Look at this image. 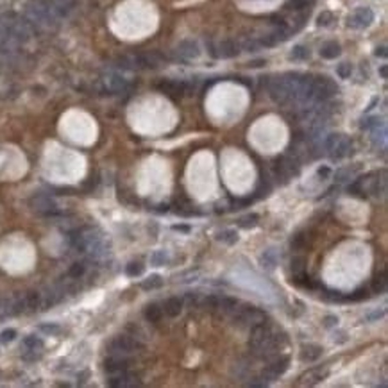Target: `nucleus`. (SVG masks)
Wrapping results in <instances>:
<instances>
[{"label":"nucleus","instance_id":"f257e3e1","mask_svg":"<svg viewBox=\"0 0 388 388\" xmlns=\"http://www.w3.org/2000/svg\"><path fill=\"white\" fill-rule=\"evenodd\" d=\"M70 243L77 252L89 256L91 259H104L109 254V241L97 228H82L74 231L70 234Z\"/></svg>","mask_w":388,"mask_h":388},{"label":"nucleus","instance_id":"f03ea898","mask_svg":"<svg viewBox=\"0 0 388 388\" xmlns=\"http://www.w3.org/2000/svg\"><path fill=\"white\" fill-rule=\"evenodd\" d=\"M286 344L285 333L274 329L268 322H263L259 326L252 327L249 340L250 353L258 358H270L277 353V349H281Z\"/></svg>","mask_w":388,"mask_h":388},{"label":"nucleus","instance_id":"7ed1b4c3","mask_svg":"<svg viewBox=\"0 0 388 388\" xmlns=\"http://www.w3.org/2000/svg\"><path fill=\"white\" fill-rule=\"evenodd\" d=\"M231 317L234 324H238L240 327H249V329L267 322V313L263 310L254 308V306H240V303L234 308Z\"/></svg>","mask_w":388,"mask_h":388},{"label":"nucleus","instance_id":"20e7f679","mask_svg":"<svg viewBox=\"0 0 388 388\" xmlns=\"http://www.w3.org/2000/svg\"><path fill=\"white\" fill-rule=\"evenodd\" d=\"M324 149H326L327 156L333 161L344 159L353 152V142L347 138L345 134H329L324 142Z\"/></svg>","mask_w":388,"mask_h":388},{"label":"nucleus","instance_id":"39448f33","mask_svg":"<svg viewBox=\"0 0 388 388\" xmlns=\"http://www.w3.org/2000/svg\"><path fill=\"white\" fill-rule=\"evenodd\" d=\"M268 93H270V98L276 104L290 102V84H288L286 74L270 79V82H268Z\"/></svg>","mask_w":388,"mask_h":388},{"label":"nucleus","instance_id":"423d86ee","mask_svg":"<svg viewBox=\"0 0 388 388\" xmlns=\"http://www.w3.org/2000/svg\"><path fill=\"white\" fill-rule=\"evenodd\" d=\"M32 211H36L38 215H43V217H58L59 210L58 204L54 201L50 195H45V193H40V195H34L29 201Z\"/></svg>","mask_w":388,"mask_h":388},{"label":"nucleus","instance_id":"0eeeda50","mask_svg":"<svg viewBox=\"0 0 388 388\" xmlns=\"http://www.w3.org/2000/svg\"><path fill=\"white\" fill-rule=\"evenodd\" d=\"M107 349H109V353L115 354V356H127V354L134 353L136 349H138V342L134 338H131V336H116V338H113L111 342H109V345H107Z\"/></svg>","mask_w":388,"mask_h":388},{"label":"nucleus","instance_id":"6e6552de","mask_svg":"<svg viewBox=\"0 0 388 388\" xmlns=\"http://www.w3.org/2000/svg\"><path fill=\"white\" fill-rule=\"evenodd\" d=\"M288 367H290V358H288V356H279V358H276V360H272V362L265 367V371H263V374H261V378H263L267 383H270V381L277 380L279 376L285 374V372L288 371Z\"/></svg>","mask_w":388,"mask_h":388},{"label":"nucleus","instance_id":"1a4fd4ad","mask_svg":"<svg viewBox=\"0 0 388 388\" xmlns=\"http://www.w3.org/2000/svg\"><path fill=\"white\" fill-rule=\"evenodd\" d=\"M374 22V11L371 7H358L351 16H349L347 23L353 29H367Z\"/></svg>","mask_w":388,"mask_h":388},{"label":"nucleus","instance_id":"9d476101","mask_svg":"<svg viewBox=\"0 0 388 388\" xmlns=\"http://www.w3.org/2000/svg\"><path fill=\"white\" fill-rule=\"evenodd\" d=\"M102 88L107 93H122L129 88V82L118 74H107V76L102 77Z\"/></svg>","mask_w":388,"mask_h":388},{"label":"nucleus","instance_id":"9b49d317","mask_svg":"<svg viewBox=\"0 0 388 388\" xmlns=\"http://www.w3.org/2000/svg\"><path fill=\"white\" fill-rule=\"evenodd\" d=\"M210 49L213 58H234L240 54V47H238L236 41L233 40L220 41L219 45H210Z\"/></svg>","mask_w":388,"mask_h":388},{"label":"nucleus","instance_id":"f8f14e48","mask_svg":"<svg viewBox=\"0 0 388 388\" xmlns=\"http://www.w3.org/2000/svg\"><path fill=\"white\" fill-rule=\"evenodd\" d=\"M188 88H190V84L183 82V80H161L157 84V89L170 95V97H181V95L186 93Z\"/></svg>","mask_w":388,"mask_h":388},{"label":"nucleus","instance_id":"ddd939ff","mask_svg":"<svg viewBox=\"0 0 388 388\" xmlns=\"http://www.w3.org/2000/svg\"><path fill=\"white\" fill-rule=\"evenodd\" d=\"M199 54H201V49H199V45L192 40L181 41V43L177 45V49H175V58L181 59V61L195 59V58H199Z\"/></svg>","mask_w":388,"mask_h":388},{"label":"nucleus","instance_id":"4468645a","mask_svg":"<svg viewBox=\"0 0 388 388\" xmlns=\"http://www.w3.org/2000/svg\"><path fill=\"white\" fill-rule=\"evenodd\" d=\"M107 385L113 388H131V387H140V381L136 376L129 374V372H122V374H115L107 380Z\"/></svg>","mask_w":388,"mask_h":388},{"label":"nucleus","instance_id":"2eb2a0df","mask_svg":"<svg viewBox=\"0 0 388 388\" xmlns=\"http://www.w3.org/2000/svg\"><path fill=\"white\" fill-rule=\"evenodd\" d=\"M104 371L111 376L122 374V372L129 371V362H127L124 356H115V354H111V358H107L106 362H104Z\"/></svg>","mask_w":388,"mask_h":388},{"label":"nucleus","instance_id":"dca6fc26","mask_svg":"<svg viewBox=\"0 0 388 388\" xmlns=\"http://www.w3.org/2000/svg\"><path fill=\"white\" fill-rule=\"evenodd\" d=\"M327 374H329V371H327V369H322V367H318V369H311V371L304 372V374L301 376L299 385H308V387H313V385L320 383L322 380H326Z\"/></svg>","mask_w":388,"mask_h":388},{"label":"nucleus","instance_id":"f3484780","mask_svg":"<svg viewBox=\"0 0 388 388\" xmlns=\"http://www.w3.org/2000/svg\"><path fill=\"white\" fill-rule=\"evenodd\" d=\"M295 165L297 163L294 159H290V157H281L276 165L277 175H281V177H292V175L299 174V166Z\"/></svg>","mask_w":388,"mask_h":388},{"label":"nucleus","instance_id":"a211bd4d","mask_svg":"<svg viewBox=\"0 0 388 388\" xmlns=\"http://www.w3.org/2000/svg\"><path fill=\"white\" fill-rule=\"evenodd\" d=\"M322 351H324V349H322L320 345H315V344L303 345V349H301V360H303L304 363L317 362L318 358L322 356Z\"/></svg>","mask_w":388,"mask_h":388},{"label":"nucleus","instance_id":"6ab92c4d","mask_svg":"<svg viewBox=\"0 0 388 388\" xmlns=\"http://www.w3.org/2000/svg\"><path fill=\"white\" fill-rule=\"evenodd\" d=\"M340 54H342V47L336 41H327V43L322 45L320 49V56L324 59H336Z\"/></svg>","mask_w":388,"mask_h":388},{"label":"nucleus","instance_id":"aec40b11","mask_svg":"<svg viewBox=\"0 0 388 388\" xmlns=\"http://www.w3.org/2000/svg\"><path fill=\"white\" fill-rule=\"evenodd\" d=\"M372 143L376 147H385V143H387V124L385 122L372 127Z\"/></svg>","mask_w":388,"mask_h":388},{"label":"nucleus","instance_id":"412c9836","mask_svg":"<svg viewBox=\"0 0 388 388\" xmlns=\"http://www.w3.org/2000/svg\"><path fill=\"white\" fill-rule=\"evenodd\" d=\"M181 311H183V299H179V297H170V299L165 303V313L168 317H177Z\"/></svg>","mask_w":388,"mask_h":388},{"label":"nucleus","instance_id":"4be33fe9","mask_svg":"<svg viewBox=\"0 0 388 388\" xmlns=\"http://www.w3.org/2000/svg\"><path fill=\"white\" fill-rule=\"evenodd\" d=\"M217 240L222 241V243H228V245H233L238 241V233L234 229H224V231L217 233Z\"/></svg>","mask_w":388,"mask_h":388},{"label":"nucleus","instance_id":"5701e85b","mask_svg":"<svg viewBox=\"0 0 388 388\" xmlns=\"http://www.w3.org/2000/svg\"><path fill=\"white\" fill-rule=\"evenodd\" d=\"M23 347L27 351H36V353H41V349H43V340L38 338V336L31 335V336H25L23 340Z\"/></svg>","mask_w":388,"mask_h":388},{"label":"nucleus","instance_id":"b1692460","mask_svg":"<svg viewBox=\"0 0 388 388\" xmlns=\"http://www.w3.org/2000/svg\"><path fill=\"white\" fill-rule=\"evenodd\" d=\"M163 315V310L157 306V304H149L147 308H145V318L149 322H157Z\"/></svg>","mask_w":388,"mask_h":388},{"label":"nucleus","instance_id":"393cba45","mask_svg":"<svg viewBox=\"0 0 388 388\" xmlns=\"http://www.w3.org/2000/svg\"><path fill=\"white\" fill-rule=\"evenodd\" d=\"M168 263V254L166 250H154L151 254V265L154 267H163V265Z\"/></svg>","mask_w":388,"mask_h":388},{"label":"nucleus","instance_id":"a878e982","mask_svg":"<svg viewBox=\"0 0 388 388\" xmlns=\"http://www.w3.org/2000/svg\"><path fill=\"white\" fill-rule=\"evenodd\" d=\"M163 286V279H161L157 274H154V276L147 277L145 281L142 283V288L143 290H156V288H161Z\"/></svg>","mask_w":388,"mask_h":388},{"label":"nucleus","instance_id":"bb28decb","mask_svg":"<svg viewBox=\"0 0 388 388\" xmlns=\"http://www.w3.org/2000/svg\"><path fill=\"white\" fill-rule=\"evenodd\" d=\"M372 292L374 294H385L387 292V276L385 274H378L372 281Z\"/></svg>","mask_w":388,"mask_h":388},{"label":"nucleus","instance_id":"cd10ccee","mask_svg":"<svg viewBox=\"0 0 388 388\" xmlns=\"http://www.w3.org/2000/svg\"><path fill=\"white\" fill-rule=\"evenodd\" d=\"M261 263H263V267L267 268H274L277 263V256H276V250L274 249H268L263 252V256H261Z\"/></svg>","mask_w":388,"mask_h":388},{"label":"nucleus","instance_id":"c85d7f7f","mask_svg":"<svg viewBox=\"0 0 388 388\" xmlns=\"http://www.w3.org/2000/svg\"><path fill=\"white\" fill-rule=\"evenodd\" d=\"M290 58L294 59V61H304V59L310 58V50L306 49L304 45H297V47H294V50H292Z\"/></svg>","mask_w":388,"mask_h":388},{"label":"nucleus","instance_id":"c756f323","mask_svg":"<svg viewBox=\"0 0 388 388\" xmlns=\"http://www.w3.org/2000/svg\"><path fill=\"white\" fill-rule=\"evenodd\" d=\"M333 22H335V14L331 13V11H324V13H320L317 18L318 27H329Z\"/></svg>","mask_w":388,"mask_h":388},{"label":"nucleus","instance_id":"7c9ffc66","mask_svg":"<svg viewBox=\"0 0 388 388\" xmlns=\"http://www.w3.org/2000/svg\"><path fill=\"white\" fill-rule=\"evenodd\" d=\"M125 274L129 277H138L143 274V265L138 263V261H133V263H129L127 267H125Z\"/></svg>","mask_w":388,"mask_h":388},{"label":"nucleus","instance_id":"2f4dec72","mask_svg":"<svg viewBox=\"0 0 388 388\" xmlns=\"http://www.w3.org/2000/svg\"><path fill=\"white\" fill-rule=\"evenodd\" d=\"M258 220H259V217L258 215H247V217H243V219H240L238 220V226L240 228H243V229H249V228H254L256 224H258Z\"/></svg>","mask_w":388,"mask_h":388},{"label":"nucleus","instance_id":"473e14b6","mask_svg":"<svg viewBox=\"0 0 388 388\" xmlns=\"http://www.w3.org/2000/svg\"><path fill=\"white\" fill-rule=\"evenodd\" d=\"M84 274H86V265L84 263H76V265H72L68 276H70L72 279H80Z\"/></svg>","mask_w":388,"mask_h":388},{"label":"nucleus","instance_id":"72a5a7b5","mask_svg":"<svg viewBox=\"0 0 388 388\" xmlns=\"http://www.w3.org/2000/svg\"><path fill=\"white\" fill-rule=\"evenodd\" d=\"M358 172V166H354V168H344V170H340V172H336V181L338 183H344V181H349L351 177H354V174Z\"/></svg>","mask_w":388,"mask_h":388},{"label":"nucleus","instance_id":"f704fd0d","mask_svg":"<svg viewBox=\"0 0 388 388\" xmlns=\"http://www.w3.org/2000/svg\"><path fill=\"white\" fill-rule=\"evenodd\" d=\"M241 47L245 50H249V52H256L258 49H261V41L256 40V38H245L243 43H241Z\"/></svg>","mask_w":388,"mask_h":388},{"label":"nucleus","instance_id":"c9c22d12","mask_svg":"<svg viewBox=\"0 0 388 388\" xmlns=\"http://www.w3.org/2000/svg\"><path fill=\"white\" fill-rule=\"evenodd\" d=\"M306 270V259L304 258H294L292 259V272L299 274Z\"/></svg>","mask_w":388,"mask_h":388},{"label":"nucleus","instance_id":"e433bc0d","mask_svg":"<svg viewBox=\"0 0 388 388\" xmlns=\"http://www.w3.org/2000/svg\"><path fill=\"white\" fill-rule=\"evenodd\" d=\"M336 74H338L342 79H349L351 74H353V67H351L349 63H342V65H338V68H336Z\"/></svg>","mask_w":388,"mask_h":388},{"label":"nucleus","instance_id":"4c0bfd02","mask_svg":"<svg viewBox=\"0 0 388 388\" xmlns=\"http://www.w3.org/2000/svg\"><path fill=\"white\" fill-rule=\"evenodd\" d=\"M315 0H288V7L290 9H304V7H308V5H311Z\"/></svg>","mask_w":388,"mask_h":388},{"label":"nucleus","instance_id":"58836bf2","mask_svg":"<svg viewBox=\"0 0 388 388\" xmlns=\"http://www.w3.org/2000/svg\"><path fill=\"white\" fill-rule=\"evenodd\" d=\"M381 122L383 120H381L380 116H369V118H365V120L362 122V129L369 131V129H372V127H376L378 124H381Z\"/></svg>","mask_w":388,"mask_h":388},{"label":"nucleus","instance_id":"ea45409f","mask_svg":"<svg viewBox=\"0 0 388 388\" xmlns=\"http://www.w3.org/2000/svg\"><path fill=\"white\" fill-rule=\"evenodd\" d=\"M5 317H11V306H9V299H0V320Z\"/></svg>","mask_w":388,"mask_h":388},{"label":"nucleus","instance_id":"a19ab883","mask_svg":"<svg viewBox=\"0 0 388 388\" xmlns=\"http://www.w3.org/2000/svg\"><path fill=\"white\" fill-rule=\"evenodd\" d=\"M16 338V331L14 329H5L0 333V342L2 344H9V342H13Z\"/></svg>","mask_w":388,"mask_h":388},{"label":"nucleus","instance_id":"79ce46f5","mask_svg":"<svg viewBox=\"0 0 388 388\" xmlns=\"http://www.w3.org/2000/svg\"><path fill=\"white\" fill-rule=\"evenodd\" d=\"M43 333H49V335H56V333H59V326H56V324H45V326L40 327Z\"/></svg>","mask_w":388,"mask_h":388},{"label":"nucleus","instance_id":"37998d69","mask_svg":"<svg viewBox=\"0 0 388 388\" xmlns=\"http://www.w3.org/2000/svg\"><path fill=\"white\" fill-rule=\"evenodd\" d=\"M383 315H385V310H376V311L369 313V315H367L365 318H367L369 322H372V320H380V318L383 317Z\"/></svg>","mask_w":388,"mask_h":388},{"label":"nucleus","instance_id":"c03bdc74","mask_svg":"<svg viewBox=\"0 0 388 388\" xmlns=\"http://www.w3.org/2000/svg\"><path fill=\"white\" fill-rule=\"evenodd\" d=\"M367 295H369V292H367V288H362V290L354 292V295H351L349 299H351V301H360V299H365Z\"/></svg>","mask_w":388,"mask_h":388},{"label":"nucleus","instance_id":"a18cd8bd","mask_svg":"<svg viewBox=\"0 0 388 388\" xmlns=\"http://www.w3.org/2000/svg\"><path fill=\"white\" fill-rule=\"evenodd\" d=\"M336 324H338V317H335V315H327L324 318V326L326 327H335Z\"/></svg>","mask_w":388,"mask_h":388},{"label":"nucleus","instance_id":"49530a36","mask_svg":"<svg viewBox=\"0 0 388 388\" xmlns=\"http://www.w3.org/2000/svg\"><path fill=\"white\" fill-rule=\"evenodd\" d=\"M318 177H322V179H326V177H329V174H331V170H329V166H320L318 168Z\"/></svg>","mask_w":388,"mask_h":388},{"label":"nucleus","instance_id":"de8ad7c7","mask_svg":"<svg viewBox=\"0 0 388 388\" xmlns=\"http://www.w3.org/2000/svg\"><path fill=\"white\" fill-rule=\"evenodd\" d=\"M174 231H181V233H190V226H184V224H179V226H174Z\"/></svg>","mask_w":388,"mask_h":388},{"label":"nucleus","instance_id":"09e8293b","mask_svg":"<svg viewBox=\"0 0 388 388\" xmlns=\"http://www.w3.org/2000/svg\"><path fill=\"white\" fill-rule=\"evenodd\" d=\"M376 56H378V58H387V47L376 49Z\"/></svg>","mask_w":388,"mask_h":388},{"label":"nucleus","instance_id":"8fccbe9b","mask_svg":"<svg viewBox=\"0 0 388 388\" xmlns=\"http://www.w3.org/2000/svg\"><path fill=\"white\" fill-rule=\"evenodd\" d=\"M265 65V61L261 59V61H252V63H249V67H263Z\"/></svg>","mask_w":388,"mask_h":388},{"label":"nucleus","instance_id":"3c124183","mask_svg":"<svg viewBox=\"0 0 388 388\" xmlns=\"http://www.w3.org/2000/svg\"><path fill=\"white\" fill-rule=\"evenodd\" d=\"M380 76L383 77V79H387V76H388V74H387V67H385V65H383V67L380 68Z\"/></svg>","mask_w":388,"mask_h":388}]
</instances>
